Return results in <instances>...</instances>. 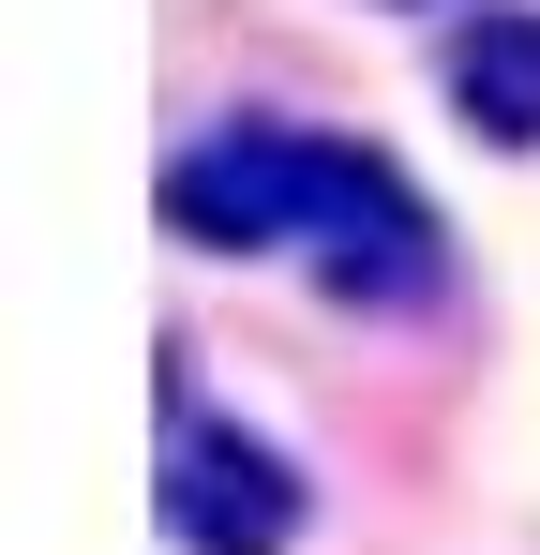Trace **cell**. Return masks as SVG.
Here are the masks:
<instances>
[{"mask_svg": "<svg viewBox=\"0 0 540 555\" xmlns=\"http://www.w3.org/2000/svg\"><path fill=\"white\" fill-rule=\"evenodd\" d=\"M300 271L331 300H360V315H436L450 300V225L421 210V181L375 135H331L316 151V210H300Z\"/></svg>", "mask_w": 540, "mask_h": 555, "instance_id": "obj_1", "label": "cell"}, {"mask_svg": "<svg viewBox=\"0 0 540 555\" xmlns=\"http://www.w3.org/2000/svg\"><path fill=\"white\" fill-rule=\"evenodd\" d=\"M166 541L180 555H285L300 541V465L256 421H210L180 346H166Z\"/></svg>", "mask_w": 540, "mask_h": 555, "instance_id": "obj_2", "label": "cell"}, {"mask_svg": "<svg viewBox=\"0 0 540 555\" xmlns=\"http://www.w3.org/2000/svg\"><path fill=\"white\" fill-rule=\"evenodd\" d=\"M316 151H331V120H210V135H180L166 151V225L195 256H300Z\"/></svg>", "mask_w": 540, "mask_h": 555, "instance_id": "obj_3", "label": "cell"}, {"mask_svg": "<svg viewBox=\"0 0 540 555\" xmlns=\"http://www.w3.org/2000/svg\"><path fill=\"white\" fill-rule=\"evenodd\" d=\"M450 105H465L480 151H540V15L526 0H496V15L450 30Z\"/></svg>", "mask_w": 540, "mask_h": 555, "instance_id": "obj_4", "label": "cell"}]
</instances>
